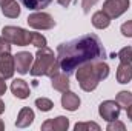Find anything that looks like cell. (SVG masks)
<instances>
[{"instance_id":"6da1fadb","label":"cell","mask_w":132,"mask_h":131,"mask_svg":"<svg viewBox=\"0 0 132 131\" xmlns=\"http://www.w3.org/2000/svg\"><path fill=\"white\" fill-rule=\"evenodd\" d=\"M104 59L106 49L95 34H83L57 46V62L60 69L68 76L75 74V71L85 63Z\"/></svg>"},{"instance_id":"7a4b0ae2","label":"cell","mask_w":132,"mask_h":131,"mask_svg":"<svg viewBox=\"0 0 132 131\" xmlns=\"http://www.w3.org/2000/svg\"><path fill=\"white\" fill-rule=\"evenodd\" d=\"M108 76H109V65L104 60L85 63L75 71V77L78 80V85L86 93L94 91L98 86L100 82L104 80Z\"/></svg>"},{"instance_id":"3957f363","label":"cell","mask_w":132,"mask_h":131,"mask_svg":"<svg viewBox=\"0 0 132 131\" xmlns=\"http://www.w3.org/2000/svg\"><path fill=\"white\" fill-rule=\"evenodd\" d=\"M59 71H60V65L57 62V56L54 54V51L48 46L38 48V51L35 54V62L29 69L31 76H34V77H38V76L52 77Z\"/></svg>"},{"instance_id":"277c9868","label":"cell","mask_w":132,"mask_h":131,"mask_svg":"<svg viewBox=\"0 0 132 131\" xmlns=\"http://www.w3.org/2000/svg\"><path fill=\"white\" fill-rule=\"evenodd\" d=\"M2 35L17 46H26L31 43V33L19 26H5L2 30Z\"/></svg>"},{"instance_id":"5b68a950","label":"cell","mask_w":132,"mask_h":131,"mask_svg":"<svg viewBox=\"0 0 132 131\" xmlns=\"http://www.w3.org/2000/svg\"><path fill=\"white\" fill-rule=\"evenodd\" d=\"M28 25L34 30H51L55 26V20L48 12H32L26 19Z\"/></svg>"},{"instance_id":"8992f818","label":"cell","mask_w":132,"mask_h":131,"mask_svg":"<svg viewBox=\"0 0 132 131\" xmlns=\"http://www.w3.org/2000/svg\"><path fill=\"white\" fill-rule=\"evenodd\" d=\"M131 2L129 0H106L103 3V12H106L111 19H117L120 16H123L128 8H129Z\"/></svg>"},{"instance_id":"52a82bcc","label":"cell","mask_w":132,"mask_h":131,"mask_svg":"<svg viewBox=\"0 0 132 131\" xmlns=\"http://www.w3.org/2000/svg\"><path fill=\"white\" fill-rule=\"evenodd\" d=\"M120 111H121V106L117 100H104L98 106V114L106 122L117 120L118 116H120Z\"/></svg>"},{"instance_id":"ba28073f","label":"cell","mask_w":132,"mask_h":131,"mask_svg":"<svg viewBox=\"0 0 132 131\" xmlns=\"http://www.w3.org/2000/svg\"><path fill=\"white\" fill-rule=\"evenodd\" d=\"M15 72V60L11 53H2L0 54V76L6 80L11 79Z\"/></svg>"},{"instance_id":"9c48e42d","label":"cell","mask_w":132,"mask_h":131,"mask_svg":"<svg viewBox=\"0 0 132 131\" xmlns=\"http://www.w3.org/2000/svg\"><path fill=\"white\" fill-rule=\"evenodd\" d=\"M14 60H15V71L20 74H26V72H29V69L32 66L34 57L28 51H20L14 56Z\"/></svg>"},{"instance_id":"30bf717a","label":"cell","mask_w":132,"mask_h":131,"mask_svg":"<svg viewBox=\"0 0 132 131\" xmlns=\"http://www.w3.org/2000/svg\"><path fill=\"white\" fill-rule=\"evenodd\" d=\"M69 128V119L65 116H59L55 119H49L42 123L43 131H66Z\"/></svg>"},{"instance_id":"8fae6325","label":"cell","mask_w":132,"mask_h":131,"mask_svg":"<svg viewBox=\"0 0 132 131\" xmlns=\"http://www.w3.org/2000/svg\"><path fill=\"white\" fill-rule=\"evenodd\" d=\"M62 106L65 110H68V111H75L80 106V97L75 93L68 90V91H65L62 94Z\"/></svg>"},{"instance_id":"7c38bea8","label":"cell","mask_w":132,"mask_h":131,"mask_svg":"<svg viewBox=\"0 0 132 131\" xmlns=\"http://www.w3.org/2000/svg\"><path fill=\"white\" fill-rule=\"evenodd\" d=\"M11 91L17 99H28L29 97V85L23 79H15L11 83Z\"/></svg>"},{"instance_id":"4fadbf2b","label":"cell","mask_w":132,"mask_h":131,"mask_svg":"<svg viewBox=\"0 0 132 131\" xmlns=\"http://www.w3.org/2000/svg\"><path fill=\"white\" fill-rule=\"evenodd\" d=\"M34 119H35L34 111L31 110V108L25 106V108L20 110V113H19V116H17L15 127H17V128H26V127H29V125L34 122Z\"/></svg>"},{"instance_id":"5bb4252c","label":"cell","mask_w":132,"mask_h":131,"mask_svg":"<svg viewBox=\"0 0 132 131\" xmlns=\"http://www.w3.org/2000/svg\"><path fill=\"white\" fill-rule=\"evenodd\" d=\"M51 85H52V88L54 90H57V91H60V93H65L69 90V77H68V74H60V72H57L55 76H52L51 77Z\"/></svg>"},{"instance_id":"9a60e30c","label":"cell","mask_w":132,"mask_h":131,"mask_svg":"<svg viewBox=\"0 0 132 131\" xmlns=\"http://www.w3.org/2000/svg\"><path fill=\"white\" fill-rule=\"evenodd\" d=\"M2 14L9 19H17L20 16V5L17 0H6L2 5Z\"/></svg>"},{"instance_id":"2e32d148","label":"cell","mask_w":132,"mask_h":131,"mask_svg":"<svg viewBox=\"0 0 132 131\" xmlns=\"http://www.w3.org/2000/svg\"><path fill=\"white\" fill-rule=\"evenodd\" d=\"M132 80V66L131 63H120L117 68V82L118 83H128Z\"/></svg>"},{"instance_id":"e0dca14e","label":"cell","mask_w":132,"mask_h":131,"mask_svg":"<svg viewBox=\"0 0 132 131\" xmlns=\"http://www.w3.org/2000/svg\"><path fill=\"white\" fill-rule=\"evenodd\" d=\"M92 25L97 30H106L111 25V17L103 11H97L92 14Z\"/></svg>"},{"instance_id":"ac0fdd59","label":"cell","mask_w":132,"mask_h":131,"mask_svg":"<svg viewBox=\"0 0 132 131\" xmlns=\"http://www.w3.org/2000/svg\"><path fill=\"white\" fill-rule=\"evenodd\" d=\"M20 2L25 8H28L31 11H38V9L46 8L52 0H20Z\"/></svg>"},{"instance_id":"d6986e66","label":"cell","mask_w":132,"mask_h":131,"mask_svg":"<svg viewBox=\"0 0 132 131\" xmlns=\"http://www.w3.org/2000/svg\"><path fill=\"white\" fill-rule=\"evenodd\" d=\"M115 100L120 103L121 108H128L129 105H132V93H129V91H120L117 94Z\"/></svg>"},{"instance_id":"ffe728a7","label":"cell","mask_w":132,"mask_h":131,"mask_svg":"<svg viewBox=\"0 0 132 131\" xmlns=\"http://www.w3.org/2000/svg\"><path fill=\"white\" fill-rule=\"evenodd\" d=\"M75 131H100V125L95 123V122H77L75 127H74Z\"/></svg>"},{"instance_id":"44dd1931","label":"cell","mask_w":132,"mask_h":131,"mask_svg":"<svg viewBox=\"0 0 132 131\" xmlns=\"http://www.w3.org/2000/svg\"><path fill=\"white\" fill-rule=\"evenodd\" d=\"M117 57L121 63H132V46H125L118 51Z\"/></svg>"},{"instance_id":"7402d4cb","label":"cell","mask_w":132,"mask_h":131,"mask_svg":"<svg viewBox=\"0 0 132 131\" xmlns=\"http://www.w3.org/2000/svg\"><path fill=\"white\" fill-rule=\"evenodd\" d=\"M35 106L40 110V111H51L52 110V106H54V103H52V100H49V99L46 97H38L35 100Z\"/></svg>"},{"instance_id":"603a6c76","label":"cell","mask_w":132,"mask_h":131,"mask_svg":"<svg viewBox=\"0 0 132 131\" xmlns=\"http://www.w3.org/2000/svg\"><path fill=\"white\" fill-rule=\"evenodd\" d=\"M46 37L42 35L40 33H31V45H34L35 48H43L46 46Z\"/></svg>"},{"instance_id":"cb8c5ba5","label":"cell","mask_w":132,"mask_h":131,"mask_svg":"<svg viewBox=\"0 0 132 131\" xmlns=\"http://www.w3.org/2000/svg\"><path fill=\"white\" fill-rule=\"evenodd\" d=\"M125 130H126L125 123L120 122L118 119H117V120H112V122L108 123V131H125Z\"/></svg>"},{"instance_id":"d4e9b609","label":"cell","mask_w":132,"mask_h":131,"mask_svg":"<svg viewBox=\"0 0 132 131\" xmlns=\"http://www.w3.org/2000/svg\"><path fill=\"white\" fill-rule=\"evenodd\" d=\"M120 31H121V34H123L125 37H132V20L125 22V23L121 25Z\"/></svg>"},{"instance_id":"484cf974","label":"cell","mask_w":132,"mask_h":131,"mask_svg":"<svg viewBox=\"0 0 132 131\" xmlns=\"http://www.w3.org/2000/svg\"><path fill=\"white\" fill-rule=\"evenodd\" d=\"M11 42H8L3 35L0 37V54L2 53H11Z\"/></svg>"},{"instance_id":"4316f807","label":"cell","mask_w":132,"mask_h":131,"mask_svg":"<svg viewBox=\"0 0 132 131\" xmlns=\"http://www.w3.org/2000/svg\"><path fill=\"white\" fill-rule=\"evenodd\" d=\"M98 0H81V8H83V12L85 14H89L91 8L97 3Z\"/></svg>"},{"instance_id":"83f0119b","label":"cell","mask_w":132,"mask_h":131,"mask_svg":"<svg viewBox=\"0 0 132 131\" xmlns=\"http://www.w3.org/2000/svg\"><path fill=\"white\" fill-rule=\"evenodd\" d=\"M6 93V83H5V79L0 76V96H3Z\"/></svg>"},{"instance_id":"f1b7e54d","label":"cell","mask_w":132,"mask_h":131,"mask_svg":"<svg viewBox=\"0 0 132 131\" xmlns=\"http://www.w3.org/2000/svg\"><path fill=\"white\" fill-rule=\"evenodd\" d=\"M57 2H59V5H62L63 8H68V6L71 5V2H72V0H57Z\"/></svg>"},{"instance_id":"f546056e","label":"cell","mask_w":132,"mask_h":131,"mask_svg":"<svg viewBox=\"0 0 132 131\" xmlns=\"http://www.w3.org/2000/svg\"><path fill=\"white\" fill-rule=\"evenodd\" d=\"M126 114H128V119L132 122V105H129V106L126 108Z\"/></svg>"},{"instance_id":"4dcf8cb0","label":"cell","mask_w":132,"mask_h":131,"mask_svg":"<svg viewBox=\"0 0 132 131\" xmlns=\"http://www.w3.org/2000/svg\"><path fill=\"white\" fill-rule=\"evenodd\" d=\"M5 108H6V106H5V102L0 99V114H2V113H5Z\"/></svg>"},{"instance_id":"1f68e13d","label":"cell","mask_w":132,"mask_h":131,"mask_svg":"<svg viewBox=\"0 0 132 131\" xmlns=\"http://www.w3.org/2000/svg\"><path fill=\"white\" fill-rule=\"evenodd\" d=\"M5 130V123H3V120L0 119V131H3Z\"/></svg>"},{"instance_id":"d6a6232c","label":"cell","mask_w":132,"mask_h":131,"mask_svg":"<svg viewBox=\"0 0 132 131\" xmlns=\"http://www.w3.org/2000/svg\"><path fill=\"white\" fill-rule=\"evenodd\" d=\"M5 2H6V0H0V6H2V5H3Z\"/></svg>"}]
</instances>
